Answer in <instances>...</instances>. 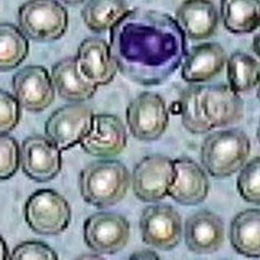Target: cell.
<instances>
[{
    "label": "cell",
    "mask_w": 260,
    "mask_h": 260,
    "mask_svg": "<svg viewBox=\"0 0 260 260\" xmlns=\"http://www.w3.org/2000/svg\"><path fill=\"white\" fill-rule=\"evenodd\" d=\"M259 0H220V17L228 31L253 33L259 28Z\"/></svg>",
    "instance_id": "cell-22"
},
{
    "label": "cell",
    "mask_w": 260,
    "mask_h": 260,
    "mask_svg": "<svg viewBox=\"0 0 260 260\" xmlns=\"http://www.w3.org/2000/svg\"><path fill=\"white\" fill-rule=\"evenodd\" d=\"M185 243L190 252L211 254L218 252L225 242V226L222 219L211 211H199L185 222Z\"/></svg>",
    "instance_id": "cell-16"
},
{
    "label": "cell",
    "mask_w": 260,
    "mask_h": 260,
    "mask_svg": "<svg viewBox=\"0 0 260 260\" xmlns=\"http://www.w3.org/2000/svg\"><path fill=\"white\" fill-rule=\"evenodd\" d=\"M24 219L37 235L54 236L63 233L70 225L71 206L57 190H36L26 201Z\"/></svg>",
    "instance_id": "cell-5"
},
{
    "label": "cell",
    "mask_w": 260,
    "mask_h": 260,
    "mask_svg": "<svg viewBox=\"0 0 260 260\" xmlns=\"http://www.w3.org/2000/svg\"><path fill=\"white\" fill-rule=\"evenodd\" d=\"M238 190L246 202L260 204V158L256 156L239 169Z\"/></svg>",
    "instance_id": "cell-27"
},
{
    "label": "cell",
    "mask_w": 260,
    "mask_h": 260,
    "mask_svg": "<svg viewBox=\"0 0 260 260\" xmlns=\"http://www.w3.org/2000/svg\"><path fill=\"white\" fill-rule=\"evenodd\" d=\"M129 259L137 260V259H152V260H158L159 256L152 252V250H140V252H135L129 256Z\"/></svg>",
    "instance_id": "cell-31"
},
{
    "label": "cell",
    "mask_w": 260,
    "mask_h": 260,
    "mask_svg": "<svg viewBox=\"0 0 260 260\" xmlns=\"http://www.w3.org/2000/svg\"><path fill=\"white\" fill-rule=\"evenodd\" d=\"M129 235V222L114 212H97L84 222L85 245L95 253H118L127 246Z\"/></svg>",
    "instance_id": "cell-10"
},
{
    "label": "cell",
    "mask_w": 260,
    "mask_h": 260,
    "mask_svg": "<svg viewBox=\"0 0 260 260\" xmlns=\"http://www.w3.org/2000/svg\"><path fill=\"white\" fill-rule=\"evenodd\" d=\"M20 168V147L13 137L0 134V181L10 179Z\"/></svg>",
    "instance_id": "cell-28"
},
{
    "label": "cell",
    "mask_w": 260,
    "mask_h": 260,
    "mask_svg": "<svg viewBox=\"0 0 260 260\" xmlns=\"http://www.w3.org/2000/svg\"><path fill=\"white\" fill-rule=\"evenodd\" d=\"M17 23L30 40L56 42L69 28V13L57 0H27L19 9Z\"/></svg>",
    "instance_id": "cell-4"
},
{
    "label": "cell",
    "mask_w": 260,
    "mask_h": 260,
    "mask_svg": "<svg viewBox=\"0 0 260 260\" xmlns=\"http://www.w3.org/2000/svg\"><path fill=\"white\" fill-rule=\"evenodd\" d=\"M28 39L17 26L0 23V71L17 69L28 56Z\"/></svg>",
    "instance_id": "cell-24"
},
{
    "label": "cell",
    "mask_w": 260,
    "mask_h": 260,
    "mask_svg": "<svg viewBox=\"0 0 260 260\" xmlns=\"http://www.w3.org/2000/svg\"><path fill=\"white\" fill-rule=\"evenodd\" d=\"M226 51L219 43H201L185 54L182 78L189 84H201L219 76L226 66Z\"/></svg>",
    "instance_id": "cell-17"
},
{
    "label": "cell",
    "mask_w": 260,
    "mask_h": 260,
    "mask_svg": "<svg viewBox=\"0 0 260 260\" xmlns=\"http://www.w3.org/2000/svg\"><path fill=\"white\" fill-rule=\"evenodd\" d=\"M140 229L142 242L159 250H172L182 240V218L171 205L158 204L145 208L141 215Z\"/></svg>",
    "instance_id": "cell-8"
},
{
    "label": "cell",
    "mask_w": 260,
    "mask_h": 260,
    "mask_svg": "<svg viewBox=\"0 0 260 260\" xmlns=\"http://www.w3.org/2000/svg\"><path fill=\"white\" fill-rule=\"evenodd\" d=\"M128 142V131L120 117L114 114H94L88 135L80 142L85 154L111 158L121 154Z\"/></svg>",
    "instance_id": "cell-13"
},
{
    "label": "cell",
    "mask_w": 260,
    "mask_h": 260,
    "mask_svg": "<svg viewBox=\"0 0 260 260\" xmlns=\"http://www.w3.org/2000/svg\"><path fill=\"white\" fill-rule=\"evenodd\" d=\"M20 167L30 179L49 182L61 171V151L47 137L30 135L21 142Z\"/></svg>",
    "instance_id": "cell-11"
},
{
    "label": "cell",
    "mask_w": 260,
    "mask_h": 260,
    "mask_svg": "<svg viewBox=\"0 0 260 260\" xmlns=\"http://www.w3.org/2000/svg\"><path fill=\"white\" fill-rule=\"evenodd\" d=\"M229 87L233 91L249 92L259 84V60L245 51H235L226 58Z\"/></svg>",
    "instance_id": "cell-25"
},
{
    "label": "cell",
    "mask_w": 260,
    "mask_h": 260,
    "mask_svg": "<svg viewBox=\"0 0 260 260\" xmlns=\"http://www.w3.org/2000/svg\"><path fill=\"white\" fill-rule=\"evenodd\" d=\"M253 51L256 53V56H259V33H256L253 39Z\"/></svg>",
    "instance_id": "cell-33"
},
{
    "label": "cell",
    "mask_w": 260,
    "mask_h": 260,
    "mask_svg": "<svg viewBox=\"0 0 260 260\" xmlns=\"http://www.w3.org/2000/svg\"><path fill=\"white\" fill-rule=\"evenodd\" d=\"M131 185L128 168L120 161L103 158L92 161L78 175L80 193L87 204L99 209L120 204Z\"/></svg>",
    "instance_id": "cell-2"
},
{
    "label": "cell",
    "mask_w": 260,
    "mask_h": 260,
    "mask_svg": "<svg viewBox=\"0 0 260 260\" xmlns=\"http://www.w3.org/2000/svg\"><path fill=\"white\" fill-rule=\"evenodd\" d=\"M174 179V161L161 154L144 156L134 168L131 186L142 202H159L168 197Z\"/></svg>",
    "instance_id": "cell-9"
},
{
    "label": "cell",
    "mask_w": 260,
    "mask_h": 260,
    "mask_svg": "<svg viewBox=\"0 0 260 260\" xmlns=\"http://www.w3.org/2000/svg\"><path fill=\"white\" fill-rule=\"evenodd\" d=\"M175 20L189 40H208L218 30V10L211 0H185Z\"/></svg>",
    "instance_id": "cell-20"
},
{
    "label": "cell",
    "mask_w": 260,
    "mask_h": 260,
    "mask_svg": "<svg viewBox=\"0 0 260 260\" xmlns=\"http://www.w3.org/2000/svg\"><path fill=\"white\" fill-rule=\"evenodd\" d=\"M78 259H103L99 254H83V256H78Z\"/></svg>",
    "instance_id": "cell-35"
},
{
    "label": "cell",
    "mask_w": 260,
    "mask_h": 260,
    "mask_svg": "<svg viewBox=\"0 0 260 260\" xmlns=\"http://www.w3.org/2000/svg\"><path fill=\"white\" fill-rule=\"evenodd\" d=\"M51 80L57 94L71 103H83L92 99L99 90V85L80 70L76 57H66L57 61L51 70Z\"/></svg>",
    "instance_id": "cell-19"
},
{
    "label": "cell",
    "mask_w": 260,
    "mask_h": 260,
    "mask_svg": "<svg viewBox=\"0 0 260 260\" xmlns=\"http://www.w3.org/2000/svg\"><path fill=\"white\" fill-rule=\"evenodd\" d=\"M128 10L125 0H88L81 10L85 27L103 33L113 27Z\"/></svg>",
    "instance_id": "cell-23"
},
{
    "label": "cell",
    "mask_w": 260,
    "mask_h": 260,
    "mask_svg": "<svg viewBox=\"0 0 260 260\" xmlns=\"http://www.w3.org/2000/svg\"><path fill=\"white\" fill-rule=\"evenodd\" d=\"M94 113L90 107L74 103L60 107L46 121V137L61 152L78 145L88 135Z\"/></svg>",
    "instance_id": "cell-7"
},
{
    "label": "cell",
    "mask_w": 260,
    "mask_h": 260,
    "mask_svg": "<svg viewBox=\"0 0 260 260\" xmlns=\"http://www.w3.org/2000/svg\"><path fill=\"white\" fill-rule=\"evenodd\" d=\"M20 108L14 95L0 90V134H9L19 125Z\"/></svg>",
    "instance_id": "cell-30"
},
{
    "label": "cell",
    "mask_w": 260,
    "mask_h": 260,
    "mask_svg": "<svg viewBox=\"0 0 260 260\" xmlns=\"http://www.w3.org/2000/svg\"><path fill=\"white\" fill-rule=\"evenodd\" d=\"M209 178L198 162L190 158H179L174 161V179L168 195L176 204L195 206L204 202L209 193Z\"/></svg>",
    "instance_id": "cell-14"
},
{
    "label": "cell",
    "mask_w": 260,
    "mask_h": 260,
    "mask_svg": "<svg viewBox=\"0 0 260 260\" xmlns=\"http://www.w3.org/2000/svg\"><path fill=\"white\" fill-rule=\"evenodd\" d=\"M127 122L137 140L144 142L159 140L169 124L165 100L155 92H142L127 107Z\"/></svg>",
    "instance_id": "cell-6"
},
{
    "label": "cell",
    "mask_w": 260,
    "mask_h": 260,
    "mask_svg": "<svg viewBox=\"0 0 260 260\" xmlns=\"http://www.w3.org/2000/svg\"><path fill=\"white\" fill-rule=\"evenodd\" d=\"M250 140L239 128L211 133L201 147V164L213 178H229L236 174L250 155Z\"/></svg>",
    "instance_id": "cell-3"
},
{
    "label": "cell",
    "mask_w": 260,
    "mask_h": 260,
    "mask_svg": "<svg viewBox=\"0 0 260 260\" xmlns=\"http://www.w3.org/2000/svg\"><path fill=\"white\" fill-rule=\"evenodd\" d=\"M12 260H57L58 254L44 242L27 240L21 242L9 254Z\"/></svg>",
    "instance_id": "cell-29"
},
{
    "label": "cell",
    "mask_w": 260,
    "mask_h": 260,
    "mask_svg": "<svg viewBox=\"0 0 260 260\" xmlns=\"http://www.w3.org/2000/svg\"><path fill=\"white\" fill-rule=\"evenodd\" d=\"M108 44L121 74L147 87L167 81L188 53L175 17L149 9H128L110 28Z\"/></svg>",
    "instance_id": "cell-1"
},
{
    "label": "cell",
    "mask_w": 260,
    "mask_h": 260,
    "mask_svg": "<svg viewBox=\"0 0 260 260\" xmlns=\"http://www.w3.org/2000/svg\"><path fill=\"white\" fill-rule=\"evenodd\" d=\"M12 88L19 106L31 113H40L54 101L51 76L43 66H27L12 78Z\"/></svg>",
    "instance_id": "cell-12"
},
{
    "label": "cell",
    "mask_w": 260,
    "mask_h": 260,
    "mask_svg": "<svg viewBox=\"0 0 260 260\" xmlns=\"http://www.w3.org/2000/svg\"><path fill=\"white\" fill-rule=\"evenodd\" d=\"M9 259V250H7V245L5 239L0 236V260Z\"/></svg>",
    "instance_id": "cell-32"
},
{
    "label": "cell",
    "mask_w": 260,
    "mask_h": 260,
    "mask_svg": "<svg viewBox=\"0 0 260 260\" xmlns=\"http://www.w3.org/2000/svg\"><path fill=\"white\" fill-rule=\"evenodd\" d=\"M201 107L212 128H223L243 117V101L228 84L202 87Z\"/></svg>",
    "instance_id": "cell-15"
},
{
    "label": "cell",
    "mask_w": 260,
    "mask_h": 260,
    "mask_svg": "<svg viewBox=\"0 0 260 260\" xmlns=\"http://www.w3.org/2000/svg\"><path fill=\"white\" fill-rule=\"evenodd\" d=\"M204 85H188L179 95V111L183 127L192 134H206L213 128L206 120L201 107V92Z\"/></svg>",
    "instance_id": "cell-26"
},
{
    "label": "cell",
    "mask_w": 260,
    "mask_h": 260,
    "mask_svg": "<svg viewBox=\"0 0 260 260\" xmlns=\"http://www.w3.org/2000/svg\"><path fill=\"white\" fill-rule=\"evenodd\" d=\"M76 58L80 70L99 87L110 84L118 73L110 44L103 37H87L83 40Z\"/></svg>",
    "instance_id": "cell-18"
},
{
    "label": "cell",
    "mask_w": 260,
    "mask_h": 260,
    "mask_svg": "<svg viewBox=\"0 0 260 260\" xmlns=\"http://www.w3.org/2000/svg\"><path fill=\"white\" fill-rule=\"evenodd\" d=\"M231 243L246 257H260V211L246 209L238 213L231 223Z\"/></svg>",
    "instance_id": "cell-21"
},
{
    "label": "cell",
    "mask_w": 260,
    "mask_h": 260,
    "mask_svg": "<svg viewBox=\"0 0 260 260\" xmlns=\"http://www.w3.org/2000/svg\"><path fill=\"white\" fill-rule=\"evenodd\" d=\"M66 5H70V6H77V5H81L85 0H63Z\"/></svg>",
    "instance_id": "cell-34"
}]
</instances>
